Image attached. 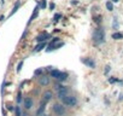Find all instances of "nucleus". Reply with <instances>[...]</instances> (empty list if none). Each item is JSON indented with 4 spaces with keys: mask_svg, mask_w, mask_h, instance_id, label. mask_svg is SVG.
<instances>
[{
    "mask_svg": "<svg viewBox=\"0 0 123 116\" xmlns=\"http://www.w3.org/2000/svg\"><path fill=\"white\" fill-rule=\"evenodd\" d=\"M92 39H93V42H94L95 45L103 44V42L105 41V32H104V29H103L101 27H98V28L94 30Z\"/></svg>",
    "mask_w": 123,
    "mask_h": 116,
    "instance_id": "obj_1",
    "label": "nucleus"
},
{
    "mask_svg": "<svg viewBox=\"0 0 123 116\" xmlns=\"http://www.w3.org/2000/svg\"><path fill=\"white\" fill-rule=\"evenodd\" d=\"M52 112L55 116H65L67 109H65V106L62 103H54L53 106H52Z\"/></svg>",
    "mask_w": 123,
    "mask_h": 116,
    "instance_id": "obj_2",
    "label": "nucleus"
},
{
    "mask_svg": "<svg viewBox=\"0 0 123 116\" xmlns=\"http://www.w3.org/2000/svg\"><path fill=\"white\" fill-rule=\"evenodd\" d=\"M55 88H57V97L60 100L70 94V88L68 86H55Z\"/></svg>",
    "mask_w": 123,
    "mask_h": 116,
    "instance_id": "obj_3",
    "label": "nucleus"
},
{
    "mask_svg": "<svg viewBox=\"0 0 123 116\" xmlns=\"http://www.w3.org/2000/svg\"><path fill=\"white\" fill-rule=\"evenodd\" d=\"M62 104H63L64 106L73 108V106H75V105L77 104V98H76L75 96H73V94H69V96H67L65 98L62 99Z\"/></svg>",
    "mask_w": 123,
    "mask_h": 116,
    "instance_id": "obj_4",
    "label": "nucleus"
},
{
    "mask_svg": "<svg viewBox=\"0 0 123 116\" xmlns=\"http://www.w3.org/2000/svg\"><path fill=\"white\" fill-rule=\"evenodd\" d=\"M64 45V42H60V39L59 38H54L48 45H47V48H46V52H52L59 47H62Z\"/></svg>",
    "mask_w": 123,
    "mask_h": 116,
    "instance_id": "obj_5",
    "label": "nucleus"
},
{
    "mask_svg": "<svg viewBox=\"0 0 123 116\" xmlns=\"http://www.w3.org/2000/svg\"><path fill=\"white\" fill-rule=\"evenodd\" d=\"M37 84L42 87H46L51 84V77L47 76V75H40L39 79H37Z\"/></svg>",
    "mask_w": 123,
    "mask_h": 116,
    "instance_id": "obj_6",
    "label": "nucleus"
},
{
    "mask_svg": "<svg viewBox=\"0 0 123 116\" xmlns=\"http://www.w3.org/2000/svg\"><path fill=\"white\" fill-rule=\"evenodd\" d=\"M52 98H53V92L49 91V90H47V91H45V92L42 93V96H41V102H43V103L47 104L48 102L52 100Z\"/></svg>",
    "mask_w": 123,
    "mask_h": 116,
    "instance_id": "obj_7",
    "label": "nucleus"
},
{
    "mask_svg": "<svg viewBox=\"0 0 123 116\" xmlns=\"http://www.w3.org/2000/svg\"><path fill=\"white\" fill-rule=\"evenodd\" d=\"M48 38H49V34L46 33V32H42V33H40V34L35 38V40H36V42L41 44V42H46V41L48 40Z\"/></svg>",
    "mask_w": 123,
    "mask_h": 116,
    "instance_id": "obj_8",
    "label": "nucleus"
},
{
    "mask_svg": "<svg viewBox=\"0 0 123 116\" xmlns=\"http://www.w3.org/2000/svg\"><path fill=\"white\" fill-rule=\"evenodd\" d=\"M81 62H82L85 65H87L88 68H91V69H94V68H95V62L93 61V58L86 57V58H82Z\"/></svg>",
    "mask_w": 123,
    "mask_h": 116,
    "instance_id": "obj_9",
    "label": "nucleus"
},
{
    "mask_svg": "<svg viewBox=\"0 0 123 116\" xmlns=\"http://www.w3.org/2000/svg\"><path fill=\"white\" fill-rule=\"evenodd\" d=\"M33 104H34V102H33V99H31L30 97H25V98L23 99V105H24V108H25L27 110H30V109L33 108Z\"/></svg>",
    "mask_w": 123,
    "mask_h": 116,
    "instance_id": "obj_10",
    "label": "nucleus"
},
{
    "mask_svg": "<svg viewBox=\"0 0 123 116\" xmlns=\"http://www.w3.org/2000/svg\"><path fill=\"white\" fill-rule=\"evenodd\" d=\"M46 103H43V102H41V104H40V106L37 108V110H36V112H35V115L36 116H42L43 114H45V110H46Z\"/></svg>",
    "mask_w": 123,
    "mask_h": 116,
    "instance_id": "obj_11",
    "label": "nucleus"
},
{
    "mask_svg": "<svg viewBox=\"0 0 123 116\" xmlns=\"http://www.w3.org/2000/svg\"><path fill=\"white\" fill-rule=\"evenodd\" d=\"M68 76H69V75H68V73H65V71H60L55 80H57V81H59V82H63V81H65V80L68 79Z\"/></svg>",
    "mask_w": 123,
    "mask_h": 116,
    "instance_id": "obj_12",
    "label": "nucleus"
},
{
    "mask_svg": "<svg viewBox=\"0 0 123 116\" xmlns=\"http://www.w3.org/2000/svg\"><path fill=\"white\" fill-rule=\"evenodd\" d=\"M39 10H40V7L36 5L35 9H34V11H33V13H31V16H30V18H29V21H28V24H29L30 22H33V21L35 19V17H37V15H39Z\"/></svg>",
    "mask_w": 123,
    "mask_h": 116,
    "instance_id": "obj_13",
    "label": "nucleus"
},
{
    "mask_svg": "<svg viewBox=\"0 0 123 116\" xmlns=\"http://www.w3.org/2000/svg\"><path fill=\"white\" fill-rule=\"evenodd\" d=\"M111 38H112L113 40H122V39H123V33H121V32H116V33L112 34Z\"/></svg>",
    "mask_w": 123,
    "mask_h": 116,
    "instance_id": "obj_14",
    "label": "nucleus"
},
{
    "mask_svg": "<svg viewBox=\"0 0 123 116\" xmlns=\"http://www.w3.org/2000/svg\"><path fill=\"white\" fill-rule=\"evenodd\" d=\"M45 46H46V42H41V44H37L36 46H35V48H34V52H40L42 48H45Z\"/></svg>",
    "mask_w": 123,
    "mask_h": 116,
    "instance_id": "obj_15",
    "label": "nucleus"
},
{
    "mask_svg": "<svg viewBox=\"0 0 123 116\" xmlns=\"http://www.w3.org/2000/svg\"><path fill=\"white\" fill-rule=\"evenodd\" d=\"M59 73H60V71H59L58 69H52V70L49 71V76H51V77H54V79H57V76L59 75Z\"/></svg>",
    "mask_w": 123,
    "mask_h": 116,
    "instance_id": "obj_16",
    "label": "nucleus"
},
{
    "mask_svg": "<svg viewBox=\"0 0 123 116\" xmlns=\"http://www.w3.org/2000/svg\"><path fill=\"white\" fill-rule=\"evenodd\" d=\"M19 5H21V3H19V1H17V3L15 4V6H13V9H12V11H11V13H10V16H12V15H13V13H15V12L17 11V9L19 7Z\"/></svg>",
    "mask_w": 123,
    "mask_h": 116,
    "instance_id": "obj_17",
    "label": "nucleus"
},
{
    "mask_svg": "<svg viewBox=\"0 0 123 116\" xmlns=\"http://www.w3.org/2000/svg\"><path fill=\"white\" fill-rule=\"evenodd\" d=\"M106 9H107L109 11H112V10H113V4H112L111 1H106Z\"/></svg>",
    "mask_w": 123,
    "mask_h": 116,
    "instance_id": "obj_18",
    "label": "nucleus"
},
{
    "mask_svg": "<svg viewBox=\"0 0 123 116\" xmlns=\"http://www.w3.org/2000/svg\"><path fill=\"white\" fill-rule=\"evenodd\" d=\"M15 112H16V116H22V111H21V108L18 105L15 108Z\"/></svg>",
    "mask_w": 123,
    "mask_h": 116,
    "instance_id": "obj_19",
    "label": "nucleus"
},
{
    "mask_svg": "<svg viewBox=\"0 0 123 116\" xmlns=\"http://www.w3.org/2000/svg\"><path fill=\"white\" fill-rule=\"evenodd\" d=\"M22 67H23V61H21L18 64H17V68H16V71L17 73H19L21 70H22Z\"/></svg>",
    "mask_w": 123,
    "mask_h": 116,
    "instance_id": "obj_20",
    "label": "nucleus"
},
{
    "mask_svg": "<svg viewBox=\"0 0 123 116\" xmlns=\"http://www.w3.org/2000/svg\"><path fill=\"white\" fill-rule=\"evenodd\" d=\"M37 6L41 7V9H45V7H46V0H41L40 4H37Z\"/></svg>",
    "mask_w": 123,
    "mask_h": 116,
    "instance_id": "obj_21",
    "label": "nucleus"
},
{
    "mask_svg": "<svg viewBox=\"0 0 123 116\" xmlns=\"http://www.w3.org/2000/svg\"><path fill=\"white\" fill-rule=\"evenodd\" d=\"M16 102H17L18 104H19V103L22 102V93H21V92H18V93H17V98H16Z\"/></svg>",
    "mask_w": 123,
    "mask_h": 116,
    "instance_id": "obj_22",
    "label": "nucleus"
},
{
    "mask_svg": "<svg viewBox=\"0 0 123 116\" xmlns=\"http://www.w3.org/2000/svg\"><path fill=\"white\" fill-rule=\"evenodd\" d=\"M94 22L99 24V23L101 22V16H95V17H94Z\"/></svg>",
    "mask_w": 123,
    "mask_h": 116,
    "instance_id": "obj_23",
    "label": "nucleus"
},
{
    "mask_svg": "<svg viewBox=\"0 0 123 116\" xmlns=\"http://www.w3.org/2000/svg\"><path fill=\"white\" fill-rule=\"evenodd\" d=\"M118 81H119V80L116 79V77H110V79H109V82H110V84H115V82H118Z\"/></svg>",
    "mask_w": 123,
    "mask_h": 116,
    "instance_id": "obj_24",
    "label": "nucleus"
},
{
    "mask_svg": "<svg viewBox=\"0 0 123 116\" xmlns=\"http://www.w3.org/2000/svg\"><path fill=\"white\" fill-rule=\"evenodd\" d=\"M110 70H111V67H110V65H106V67H105V70H104V73H105V75H107Z\"/></svg>",
    "mask_w": 123,
    "mask_h": 116,
    "instance_id": "obj_25",
    "label": "nucleus"
},
{
    "mask_svg": "<svg viewBox=\"0 0 123 116\" xmlns=\"http://www.w3.org/2000/svg\"><path fill=\"white\" fill-rule=\"evenodd\" d=\"M118 28V23H117V18H113V29Z\"/></svg>",
    "mask_w": 123,
    "mask_h": 116,
    "instance_id": "obj_26",
    "label": "nucleus"
},
{
    "mask_svg": "<svg viewBox=\"0 0 123 116\" xmlns=\"http://www.w3.org/2000/svg\"><path fill=\"white\" fill-rule=\"evenodd\" d=\"M34 74H35V75H39V76H40V75L42 74V69H37V70H35V73H34Z\"/></svg>",
    "mask_w": 123,
    "mask_h": 116,
    "instance_id": "obj_27",
    "label": "nucleus"
},
{
    "mask_svg": "<svg viewBox=\"0 0 123 116\" xmlns=\"http://www.w3.org/2000/svg\"><path fill=\"white\" fill-rule=\"evenodd\" d=\"M6 108H7V110H10V111H13V110H15V108H13L11 104H7V105H6Z\"/></svg>",
    "mask_w": 123,
    "mask_h": 116,
    "instance_id": "obj_28",
    "label": "nucleus"
},
{
    "mask_svg": "<svg viewBox=\"0 0 123 116\" xmlns=\"http://www.w3.org/2000/svg\"><path fill=\"white\" fill-rule=\"evenodd\" d=\"M60 17H62V16H60V15H59V13H58V15H55V16H54V22H58V21H59V18H60Z\"/></svg>",
    "mask_w": 123,
    "mask_h": 116,
    "instance_id": "obj_29",
    "label": "nucleus"
},
{
    "mask_svg": "<svg viewBox=\"0 0 123 116\" xmlns=\"http://www.w3.org/2000/svg\"><path fill=\"white\" fill-rule=\"evenodd\" d=\"M49 9H51V10H53V9H54V4H53V3H51V4H49Z\"/></svg>",
    "mask_w": 123,
    "mask_h": 116,
    "instance_id": "obj_30",
    "label": "nucleus"
},
{
    "mask_svg": "<svg viewBox=\"0 0 123 116\" xmlns=\"http://www.w3.org/2000/svg\"><path fill=\"white\" fill-rule=\"evenodd\" d=\"M119 0H111V3H118Z\"/></svg>",
    "mask_w": 123,
    "mask_h": 116,
    "instance_id": "obj_31",
    "label": "nucleus"
}]
</instances>
